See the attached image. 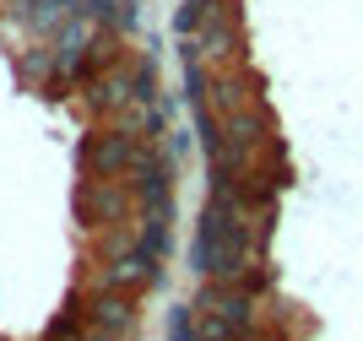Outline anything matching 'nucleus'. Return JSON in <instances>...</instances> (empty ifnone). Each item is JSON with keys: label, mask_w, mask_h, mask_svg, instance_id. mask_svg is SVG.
Returning a JSON list of instances; mask_svg holds the SVG:
<instances>
[{"label": "nucleus", "mask_w": 363, "mask_h": 341, "mask_svg": "<svg viewBox=\"0 0 363 341\" xmlns=\"http://www.w3.org/2000/svg\"><path fill=\"white\" fill-rule=\"evenodd\" d=\"M82 336H87V314H82V298H71V303L44 325V341H82Z\"/></svg>", "instance_id": "nucleus-11"}, {"label": "nucleus", "mask_w": 363, "mask_h": 341, "mask_svg": "<svg viewBox=\"0 0 363 341\" xmlns=\"http://www.w3.org/2000/svg\"><path fill=\"white\" fill-rule=\"evenodd\" d=\"M82 314H87V325H92V330H108V336H120V341L141 325L136 293H114V287H98V293L82 303Z\"/></svg>", "instance_id": "nucleus-6"}, {"label": "nucleus", "mask_w": 363, "mask_h": 341, "mask_svg": "<svg viewBox=\"0 0 363 341\" xmlns=\"http://www.w3.org/2000/svg\"><path fill=\"white\" fill-rule=\"evenodd\" d=\"M233 0H179V11H174V33L179 38H196L201 22H212L217 11H228Z\"/></svg>", "instance_id": "nucleus-10"}, {"label": "nucleus", "mask_w": 363, "mask_h": 341, "mask_svg": "<svg viewBox=\"0 0 363 341\" xmlns=\"http://www.w3.org/2000/svg\"><path fill=\"white\" fill-rule=\"evenodd\" d=\"M168 341H201L196 336V303H174L168 309Z\"/></svg>", "instance_id": "nucleus-13"}, {"label": "nucleus", "mask_w": 363, "mask_h": 341, "mask_svg": "<svg viewBox=\"0 0 363 341\" xmlns=\"http://www.w3.org/2000/svg\"><path fill=\"white\" fill-rule=\"evenodd\" d=\"M136 206H157V201H174V152L157 147V141H136V157H130V174H125Z\"/></svg>", "instance_id": "nucleus-3"}, {"label": "nucleus", "mask_w": 363, "mask_h": 341, "mask_svg": "<svg viewBox=\"0 0 363 341\" xmlns=\"http://www.w3.org/2000/svg\"><path fill=\"white\" fill-rule=\"evenodd\" d=\"M76 104H82V114L92 119H114L125 104H130V71H125V60L120 65H108V71L87 76L82 87H76Z\"/></svg>", "instance_id": "nucleus-5"}, {"label": "nucleus", "mask_w": 363, "mask_h": 341, "mask_svg": "<svg viewBox=\"0 0 363 341\" xmlns=\"http://www.w3.org/2000/svg\"><path fill=\"white\" fill-rule=\"evenodd\" d=\"M130 211H136V195H130L125 179H92V174H82V184H76V223L87 228V233L125 223Z\"/></svg>", "instance_id": "nucleus-2"}, {"label": "nucleus", "mask_w": 363, "mask_h": 341, "mask_svg": "<svg viewBox=\"0 0 363 341\" xmlns=\"http://www.w3.org/2000/svg\"><path fill=\"white\" fill-rule=\"evenodd\" d=\"M190 44H196V55L206 60V65H233V60H239V49H244V28H239V11L228 6V11H217L212 22H201Z\"/></svg>", "instance_id": "nucleus-7"}, {"label": "nucleus", "mask_w": 363, "mask_h": 341, "mask_svg": "<svg viewBox=\"0 0 363 341\" xmlns=\"http://www.w3.org/2000/svg\"><path fill=\"white\" fill-rule=\"evenodd\" d=\"M16 71H22V82H28V87H44V82H49V71H55V49H49V44L28 49V55L16 60Z\"/></svg>", "instance_id": "nucleus-12"}, {"label": "nucleus", "mask_w": 363, "mask_h": 341, "mask_svg": "<svg viewBox=\"0 0 363 341\" xmlns=\"http://www.w3.org/2000/svg\"><path fill=\"white\" fill-rule=\"evenodd\" d=\"M141 135L120 130V125H92L82 141H76V168L92 179H125L130 174V157H136Z\"/></svg>", "instance_id": "nucleus-1"}, {"label": "nucleus", "mask_w": 363, "mask_h": 341, "mask_svg": "<svg viewBox=\"0 0 363 341\" xmlns=\"http://www.w3.org/2000/svg\"><path fill=\"white\" fill-rule=\"evenodd\" d=\"M206 104H212V114H217V119H228L233 108L255 104V92H244V76H239V71H228V76H212V92H206Z\"/></svg>", "instance_id": "nucleus-9"}, {"label": "nucleus", "mask_w": 363, "mask_h": 341, "mask_svg": "<svg viewBox=\"0 0 363 341\" xmlns=\"http://www.w3.org/2000/svg\"><path fill=\"white\" fill-rule=\"evenodd\" d=\"M163 282V260L147 250H130L120 260H104V266L92 271V293L98 287H114V293H141V287H157Z\"/></svg>", "instance_id": "nucleus-4"}, {"label": "nucleus", "mask_w": 363, "mask_h": 341, "mask_svg": "<svg viewBox=\"0 0 363 341\" xmlns=\"http://www.w3.org/2000/svg\"><path fill=\"white\" fill-rule=\"evenodd\" d=\"M82 16H92L98 28L120 33V38H130V33L141 28V6L136 0H82Z\"/></svg>", "instance_id": "nucleus-8"}, {"label": "nucleus", "mask_w": 363, "mask_h": 341, "mask_svg": "<svg viewBox=\"0 0 363 341\" xmlns=\"http://www.w3.org/2000/svg\"><path fill=\"white\" fill-rule=\"evenodd\" d=\"M82 341H120V336H108V330H92V325H87V336H82Z\"/></svg>", "instance_id": "nucleus-14"}]
</instances>
